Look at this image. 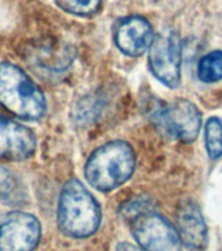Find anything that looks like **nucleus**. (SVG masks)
Instances as JSON below:
<instances>
[{"label":"nucleus","instance_id":"8","mask_svg":"<svg viewBox=\"0 0 222 251\" xmlns=\"http://www.w3.org/2000/svg\"><path fill=\"white\" fill-rule=\"evenodd\" d=\"M37 139L25 126L0 115V158L24 161L35 153Z\"/></svg>","mask_w":222,"mask_h":251},{"label":"nucleus","instance_id":"10","mask_svg":"<svg viewBox=\"0 0 222 251\" xmlns=\"http://www.w3.org/2000/svg\"><path fill=\"white\" fill-rule=\"evenodd\" d=\"M176 231L182 243L192 250L207 246L208 231L199 207L195 203H183L176 212Z\"/></svg>","mask_w":222,"mask_h":251},{"label":"nucleus","instance_id":"1","mask_svg":"<svg viewBox=\"0 0 222 251\" xmlns=\"http://www.w3.org/2000/svg\"><path fill=\"white\" fill-rule=\"evenodd\" d=\"M102 212L93 194L78 179L63 186L58 204V224L63 234L71 238L93 235L101 225Z\"/></svg>","mask_w":222,"mask_h":251},{"label":"nucleus","instance_id":"14","mask_svg":"<svg viewBox=\"0 0 222 251\" xmlns=\"http://www.w3.org/2000/svg\"><path fill=\"white\" fill-rule=\"evenodd\" d=\"M64 12L76 16H92L101 7V0H55Z\"/></svg>","mask_w":222,"mask_h":251},{"label":"nucleus","instance_id":"11","mask_svg":"<svg viewBox=\"0 0 222 251\" xmlns=\"http://www.w3.org/2000/svg\"><path fill=\"white\" fill-rule=\"evenodd\" d=\"M26 200L23 180L9 169L0 166V201L9 207H19Z\"/></svg>","mask_w":222,"mask_h":251},{"label":"nucleus","instance_id":"7","mask_svg":"<svg viewBox=\"0 0 222 251\" xmlns=\"http://www.w3.org/2000/svg\"><path fill=\"white\" fill-rule=\"evenodd\" d=\"M157 123L169 136L191 143L199 135L201 114L190 101L176 100L157 114Z\"/></svg>","mask_w":222,"mask_h":251},{"label":"nucleus","instance_id":"15","mask_svg":"<svg viewBox=\"0 0 222 251\" xmlns=\"http://www.w3.org/2000/svg\"><path fill=\"white\" fill-rule=\"evenodd\" d=\"M115 251H144L141 247H137L129 242H121L117 246Z\"/></svg>","mask_w":222,"mask_h":251},{"label":"nucleus","instance_id":"6","mask_svg":"<svg viewBox=\"0 0 222 251\" xmlns=\"http://www.w3.org/2000/svg\"><path fill=\"white\" fill-rule=\"evenodd\" d=\"M41 239L35 216L15 211L0 219V251H33Z\"/></svg>","mask_w":222,"mask_h":251},{"label":"nucleus","instance_id":"2","mask_svg":"<svg viewBox=\"0 0 222 251\" xmlns=\"http://www.w3.org/2000/svg\"><path fill=\"white\" fill-rule=\"evenodd\" d=\"M135 168L136 156L132 147L123 140H114L90 154L84 173L92 187L109 192L124 184L132 176Z\"/></svg>","mask_w":222,"mask_h":251},{"label":"nucleus","instance_id":"13","mask_svg":"<svg viewBox=\"0 0 222 251\" xmlns=\"http://www.w3.org/2000/svg\"><path fill=\"white\" fill-rule=\"evenodd\" d=\"M205 148L213 160L222 156V122L217 118L208 119L205 125Z\"/></svg>","mask_w":222,"mask_h":251},{"label":"nucleus","instance_id":"4","mask_svg":"<svg viewBox=\"0 0 222 251\" xmlns=\"http://www.w3.org/2000/svg\"><path fill=\"white\" fill-rule=\"evenodd\" d=\"M131 230L144 251L182 250V241L175 227L156 212H137L131 217Z\"/></svg>","mask_w":222,"mask_h":251},{"label":"nucleus","instance_id":"9","mask_svg":"<svg viewBox=\"0 0 222 251\" xmlns=\"http://www.w3.org/2000/svg\"><path fill=\"white\" fill-rule=\"evenodd\" d=\"M152 25L141 16H129L122 20L115 29V45L129 56H139L148 50L152 43Z\"/></svg>","mask_w":222,"mask_h":251},{"label":"nucleus","instance_id":"5","mask_svg":"<svg viewBox=\"0 0 222 251\" xmlns=\"http://www.w3.org/2000/svg\"><path fill=\"white\" fill-rule=\"evenodd\" d=\"M148 50L153 75L169 88H176L180 82L182 63V46L178 35L173 31H164L153 38Z\"/></svg>","mask_w":222,"mask_h":251},{"label":"nucleus","instance_id":"3","mask_svg":"<svg viewBox=\"0 0 222 251\" xmlns=\"http://www.w3.org/2000/svg\"><path fill=\"white\" fill-rule=\"evenodd\" d=\"M0 103L23 121L45 117L47 102L37 84L19 66L0 62Z\"/></svg>","mask_w":222,"mask_h":251},{"label":"nucleus","instance_id":"12","mask_svg":"<svg viewBox=\"0 0 222 251\" xmlns=\"http://www.w3.org/2000/svg\"><path fill=\"white\" fill-rule=\"evenodd\" d=\"M197 74L201 81L217 82L222 80V51H212L199 63Z\"/></svg>","mask_w":222,"mask_h":251}]
</instances>
